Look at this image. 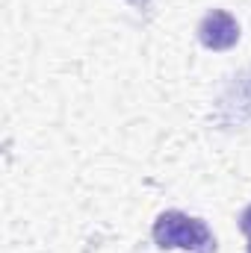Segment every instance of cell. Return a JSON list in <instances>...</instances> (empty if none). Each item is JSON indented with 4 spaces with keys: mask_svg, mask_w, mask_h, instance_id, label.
<instances>
[{
    "mask_svg": "<svg viewBox=\"0 0 251 253\" xmlns=\"http://www.w3.org/2000/svg\"><path fill=\"white\" fill-rule=\"evenodd\" d=\"M151 236H154L157 248H163V251L184 248L192 253H216V239L207 230V224L201 218H189L187 212H178V209L157 215Z\"/></svg>",
    "mask_w": 251,
    "mask_h": 253,
    "instance_id": "1",
    "label": "cell"
},
{
    "mask_svg": "<svg viewBox=\"0 0 251 253\" xmlns=\"http://www.w3.org/2000/svg\"><path fill=\"white\" fill-rule=\"evenodd\" d=\"M198 42L207 50H231L240 42V21L225 9H213L198 24Z\"/></svg>",
    "mask_w": 251,
    "mask_h": 253,
    "instance_id": "2",
    "label": "cell"
},
{
    "mask_svg": "<svg viewBox=\"0 0 251 253\" xmlns=\"http://www.w3.org/2000/svg\"><path fill=\"white\" fill-rule=\"evenodd\" d=\"M240 230H243L246 236H251V206H246L243 215H240Z\"/></svg>",
    "mask_w": 251,
    "mask_h": 253,
    "instance_id": "3",
    "label": "cell"
},
{
    "mask_svg": "<svg viewBox=\"0 0 251 253\" xmlns=\"http://www.w3.org/2000/svg\"><path fill=\"white\" fill-rule=\"evenodd\" d=\"M246 253H251V236H249V245H246Z\"/></svg>",
    "mask_w": 251,
    "mask_h": 253,
    "instance_id": "4",
    "label": "cell"
}]
</instances>
